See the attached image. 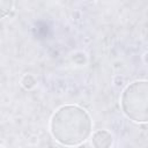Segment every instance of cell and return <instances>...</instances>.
Returning a JSON list of instances; mask_svg holds the SVG:
<instances>
[{
	"instance_id": "cell-2",
	"label": "cell",
	"mask_w": 148,
	"mask_h": 148,
	"mask_svg": "<svg viewBox=\"0 0 148 148\" xmlns=\"http://www.w3.org/2000/svg\"><path fill=\"white\" fill-rule=\"evenodd\" d=\"M123 112L136 123H148V81L128 84L120 98Z\"/></svg>"
},
{
	"instance_id": "cell-4",
	"label": "cell",
	"mask_w": 148,
	"mask_h": 148,
	"mask_svg": "<svg viewBox=\"0 0 148 148\" xmlns=\"http://www.w3.org/2000/svg\"><path fill=\"white\" fill-rule=\"evenodd\" d=\"M14 0H0V6H1V16L5 17L13 8Z\"/></svg>"
},
{
	"instance_id": "cell-3",
	"label": "cell",
	"mask_w": 148,
	"mask_h": 148,
	"mask_svg": "<svg viewBox=\"0 0 148 148\" xmlns=\"http://www.w3.org/2000/svg\"><path fill=\"white\" fill-rule=\"evenodd\" d=\"M92 145L97 148L110 147L112 145V134L105 130L96 131L92 134Z\"/></svg>"
},
{
	"instance_id": "cell-1",
	"label": "cell",
	"mask_w": 148,
	"mask_h": 148,
	"mask_svg": "<svg viewBox=\"0 0 148 148\" xmlns=\"http://www.w3.org/2000/svg\"><path fill=\"white\" fill-rule=\"evenodd\" d=\"M50 128L59 143L77 146L90 136L92 123L84 109L77 105H64L53 113Z\"/></svg>"
}]
</instances>
